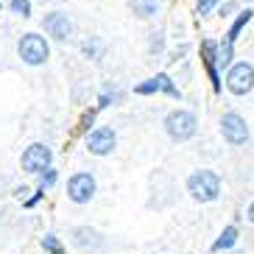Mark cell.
<instances>
[{
    "label": "cell",
    "mask_w": 254,
    "mask_h": 254,
    "mask_svg": "<svg viewBox=\"0 0 254 254\" xmlns=\"http://www.w3.org/2000/svg\"><path fill=\"white\" fill-rule=\"evenodd\" d=\"M187 193L193 195L195 201H215L218 193H221V179H218L215 171H195L190 179H187Z\"/></svg>",
    "instance_id": "obj_1"
},
{
    "label": "cell",
    "mask_w": 254,
    "mask_h": 254,
    "mask_svg": "<svg viewBox=\"0 0 254 254\" xmlns=\"http://www.w3.org/2000/svg\"><path fill=\"white\" fill-rule=\"evenodd\" d=\"M195 128H198V120H195L193 112H187V109H173L168 118H165V131L173 137V140H190L195 134Z\"/></svg>",
    "instance_id": "obj_2"
},
{
    "label": "cell",
    "mask_w": 254,
    "mask_h": 254,
    "mask_svg": "<svg viewBox=\"0 0 254 254\" xmlns=\"http://www.w3.org/2000/svg\"><path fill=\"white\" fill-rule=\"evenodd\" d=\"M17 53H20V59L25 62V64H45L48 62V42L45 37H39V34H25L20 42H17Z\"/></svg>",
    "instance_id": "obj_3"
},
{
    "label": "cell",
    "mask_w": 254,
    "mask_h": 254,
    "mask_svg": "<svg viewBox=\"0 0 254 254\" xmlns=\"http://www.w3.org/2000/svg\"><path fill=\"white\" fill-rule=\"evenodd\" d=\"M226 87H229L232 95H246L254 87V67L249 62H238L229 67V75H226Z\"/></svg>",
    "instance_id": "obj_4"
},
{
    "label": "cell",
    "mask_w": 254,
    "mask_h": 254,
    "mask_svg": "<svg viewBox=\"0 0 254 254\" xmlns=\"http://www.w3.org/2000/svg\"><path fill=\"white\" fill-rule=\"evenodd\" d=\"M221 134H224V140L229 142V145H243V142L249 140L246 120L240 118L238 112H226L224 118H221Z\"/></svg>",
    "instance_id": "obj_5"
},
{
    "label": "cell",
    "mask_w": 254,
    "mask_h": 254,
    "mask_svg": "<svg viewBox=\"0 0 254 254\" xmlns=\"http://www.w3.org/2000/svg\"><path fill=\"white\" fill-rule=\"evenodd\" d=\"M51 148L48 145H42V142H34V145H28L23 154V171L25 173H42L45 168H51Z\"/></svg>",
    "instance_id": "obj_6"
},
{
    "label": "cell",
    "mask_w": 254,
    "mask_h": 254,
    "mask_svg": "<svg viewBox=\"0 0 254 254\" xmlns=\"http://www.w3.org/2000/svg\"><path fill=\"white\" fill-rule=\"evenodd\" d=\"M67 195H70V201H75V204L90 201L92 195H95V179H92V173H75V176H70Z\"/></svg>",
    "instance_id": "obj_7"
},
{
    "label": "cell",
    "mask_w": 254,
    "mask_h": 254,
    "mask_svg": "<svg viewBox=\"0 0 254 254\" xmlns=\"http://www.w3.org/2000/svg\"><path fill=\"white\" fill-rule=\"evenodd\" d=\"M115 142H118V137H115L112 128L98 126L95 131H90V137H87V148H90V154H95V157H106V154H112Z\"/></svg>",
    "instance_id": "obj_8"
},
{
    "label": "cell",
    "mask_w": 254,
    "mask_h": 254,
    "mask_svg": "<svg viewBox=\"0 0 254 254\" xmlns=\"http://www.w3.org/2000/svg\"><path fill=\"white\" fill-rule=\"evenodd\" d=\"M134 92H137V95H154V92H165V95H171V98H182L179 90H176V84L171 81V75H168V73H159V75H154V78H148L145 84H137Z\"/></svg>",
    "instance_id": "obj_9"
},
{
    "label": "cell",
    "mask_w": 254,
    "mask_h": 254,
    "mask_svg": "<svg viewBox=\"0 0 254 254\" xmlns=\"http://www.w3.org/2000/svg\"><path fill=\"white\" fill-rule=\"evenodd\" d=\"M201 62H204V67H207L209 81H212V90L221 92V75H218V45L212 42V39L201 42Z\"/></svg>",
    "instance_id": "obj_10"
},
{
    "label": "cell",
    "mask_w": 254,
    "mask_h": 254,
    "mask_svg": "<svg viewBox=\"0 0 254 254\" xmlns=\"http://www.w3.org/2000/svg\"><path fill=\"white\" fill-rule=\"evenodd\" d=\"M45 31L51 34V37L56 39H67L70 34H73V23L67 20V14H62V11H53V14L45 17Z\"/></svg>",
    "instance_id": "obj_11"
},
{
    "label": "cell",
    "mask_w": 254,
    "mask_h": 254,
    "mask_svg": "<svg viewBox=\"0 0 254 254\" xmlns=\"http://www.w3.org/2000/svg\"><path fill=\"white\" fill-rule=\"evenodd\" d=\"M252 17H254V11H252V8H246V11H240V17L235 20V23H232L229 34H226V42H224L226 48H235V42H238V37H240V31H243L249 23H252Z\"/></svg>",
    "instance_id": "obj_12"
},
{
    "label": "cell",
    "mask_w": 254,
    "mask_h": 254,
    "mask_svg": "<svg viewBox=\"0 0 254 254\" xmlns=\"http://www.w3.org/2000/svg\"><path fill=\"white\" fill-rule=\"evenodd\" d=\"M235 243H238V229H235V226H226V229L221 232V238H218L215 243H212V252H221V249H232Z\"/></svg>",
    "instance_id": "obj_13"
},
{
    "label": "cell",
    "mask_w": 254,
    "mask_h": 254,
    "mask_svg": "<svg viewBox=\"0 0 254 254\" xmlns=\"http://www.w3.org/2000/svg\"><path fill=\"white\" fill-rule=\"evenodd\" d=\"M131 8H134L137 17L148 20L151 14H157V0H131Z\"/></svg>",
    "instance_id": "obj_14"
},
{
    "label": "cell",
    "mask_w": 254,
    "mask_h": 254,
    "mask_svg": "<svg viewBox=\"0 0 254 254\" xmlns=\"http://www.w3.org/2000/svg\"><path fill=\"white\" fill-rule=\"evenodd\" d=\"M8 8H11V14H17V17H31V0H11Z\"/></svg>",
    "instance_id": "obj_15"
},
{
    "label": "cell",
    "mask_w": 254,
    "mask_h": 254,
    "mask_svg": "<svg viewBox=\"0 0 254 254\" xmlns=\"http://www.w3.org/2000/svg\"><path fill=\"white\" fill-rule=\"evenodd\" d=\"M42 246L51 254H62V243L56 240V235H45V238H42Z\"/></svg>",
    "instance_id": "obj_16"
},
{
    "label": "cell",
    "mask_w": 254,
    "mask_h": 254,
    "mask_svg": "<svg viewBox=\"0 0 254 254\" xmlns=\"http://www.w3.org/2000/svg\"><path fill=\"white\" fill-rule=\"evenodd\" d=\"M53 182H56V171H53V168H45V171H42V179H39V187L45 190V187L53 185Z\"/></svg>",
    "instance_id": "obj_17"
},
{
    "label": "cell",
    "mask_w": 254,
    "mask_h": 254,
    "mask_svg": "<svg viewBox=\"0 0 254 254\" xmlns=\"http://www.w3.org/2000/svg\"><path fill=\"white\" fill-rule=\"evenodd\" d=\"M212 6H215V0H198L195 11H198V14H209V11H212Z\"/></svg>",
    "instance_id": "obj_18"
},
{
    "label": "cell",
    "mask_w": 254,
    "mask_h": 254,
    "mask_svg": "<svg viewBox=\"0 0 254 254\" xmlns=\"http://www.w3.org/2000/svg\"><path fill=\"white\" fill-rule=\"evenodd\" d=\"M249 221H252V224H254V201L249 204Z\"/></svg>",
    "instance_id": "obj_19"
}]
</instances>
